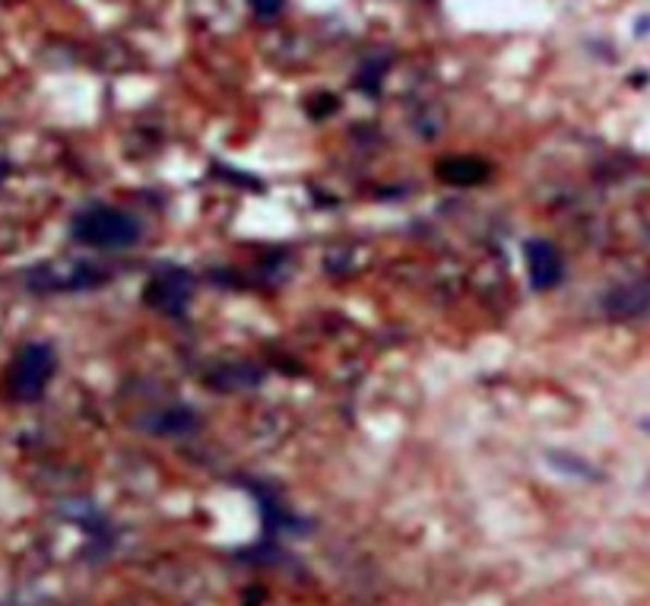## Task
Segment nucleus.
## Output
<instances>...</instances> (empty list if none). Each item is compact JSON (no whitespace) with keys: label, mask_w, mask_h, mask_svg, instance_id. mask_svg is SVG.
I'll list each match as a JSON object with an SVG mask.
<instances>
[{"label":"nucleus","mask_w":650,"mask_h":606,"mask_svg":"<svg viewBox=\"0 0 650 606\" xmlns=\"http://www.w3.org/2000/svg\"><path fill=\"white\" fill-rule=\"evenodd\" d=\"M137 235H140L137 220L111 207H89L73 220V238L83 242L86 248H106V251L131 248Z\"/></svg>","instance_id":"1"},{"label":"nucleus","mask_w":650,"mask_h":606,"mask_svg":"<svg viewBox=\"0 0 650 606\" xmlns=\"http://www.w3.org/2000/svg\"><path fill=\"white\" fill-rule=\"evenodd\" d=\"M54 375V353L48 346H23L10 369V391L20 400H36Z\"/></svg>","instance_id":"2"},{"label":"nucleus","mask_w":650,"mask_h":606,"mask_svg":"<svg viewBox=\"0 0 650 606\" xmlns=\"http://www.w3.org/2000/svg\"><path fill=\"white\" fill-rule=\"evenodd\" d=\"M144 299L152 308L165 311V314H179V311L187 308V299H191V280H187V273H181V270H159L144 289Z\"/></svg>","instance_id":"3"},{"label":"nucleus","mask_w":650,"mask_h":606,"mask_svg":"<svg viewBox=\"0 0 650 606\" xmlns=\"http://www.w3.org/2000/svg\"><path fill=\"white\" fill-rule=\"evenodd\" d=\"M524 261H527V273H530V283L534 289H552L559 286L565 264H562V255L549 245V242H527L524 248Z\"/></svg>","instance_id":"4"},{"label":"nucleus","mask_w":650,"mask_h":606,"mask_svg":"<svg viewBox=\"0 0 650 606\" xmlns=\"http://www.w3.org/2000/svg\"><path fill=\"white\" fill-rule=\"evenodd\" d=\"M438 175L451 185H476V182H486L489 165L479 159H470V156H454L438 165Z\"/></svg>","instance_id":"5"},{"label":"nucleus","mask_w":650,"mask_h":606,"mask_svg":"<svg viewBox=\"0 0 650 606\" xmlns=\"http://www.w3.org/2000/svg\"><path fill=\"white\" fill-rule=\"evenodd\" d=\"M650 302V286H635L631 293H618L613 296V311L615 314H635Z\"/></svg>","instance_id":"6"},{"label":"nucleus","mask_w":650,"mask_h":606,"mask_svg":"<svg viewBox=\"0 0 650 606\" xmlns=\"http://www.w3.org/2000/svg\"><path fill=\"white\" fill-rule=\"evenodd\" d=\"M252 7L260 16H273V13H280L283 0H252Z\"/></svg>","instance_id":"7"}]
</instances>
